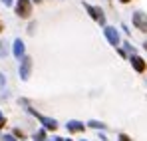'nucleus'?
Masks as SVG:
<instances>
[{"instance_id": "4468645a", "label": "nucleus", "mask_w": 147, "mask_h": 141, "mask_svg": "<svg viewBox=\"0 0 147 141\" xmlns=\"http://www.w3.org/2000/svg\"><path fill=\"white\" fill-rule=\"evenodd\" d=\"M0 127H4V117L0 115Z\"/></svg>"}, {"instance_id": "f8f14e48", "label": "nucleus", "mask_w": 147, "mask_h": 141, "mask_svg": "<svg viewBox=\"0 0 147 141\" xmlns=\"http://www.w3.org/2000/svg\"><path fill=\"white\" fill-rule=\"evenodd\" d=\"M119 141H129V137H127L125 133H121V135H119Z\"/></svg>"}, {"instance_id": "6ab92c4d", "label": "nucleus", "mask_w": 147, "mask_h": 141, "mask_svg": "<svg viewBox=\"0 0 147 141\" xmlns=\"http://www.w3.org/2000/svg\"><path fill=\"white\" fill-rule=\"evenodd\" d=\"M34 2H40V0H34Z\"/></svg>"}, {"instance_id": "39448f33", "label": "nucleus", "mask_w": 147, "mask_h": 141, "mask_svg": "<svg viewBox=\"0 0 147 141\" xmlns=\"http://www.w3.org/2000/svg\"><path fill=\"white\" fill-rule=\"evenodd\" d=\"M30 70H32V60H30V58H24V60H22V66H20V76H22V80H28Z\"/></svg>"}, {"instance_id": "6e6552de", "label": "nucleus", "mask_w": 147, "mask_h": 141, "mask_svg": "<svg viewBox=\"0 0 147 141\" xmlns=\"http://www.w3.org/2000/svg\"><path fill=\"white\" fill-rule=\"evenodd\" d=\"M14 56L16 58H22L24 56V44H22V40H16L14 42Z\"/></svg>"}, {"instance_id": "dca6fc26", "label": "nucleus", "mask_w": 147, "mask_h": 141, "mask_svg": "<svg viewBox=\"0 0 147 141\" xmlns=\"http://www.w3.org/2000/svg\"><path fill=\"white\" fill-rule=\"evenodd\" d=\"M121 2H123V4H127V2H129V0H121Z\"/></svg>"}, {"instance_id": "f03ea898", "label": "nucleus", "mask_w": 147, "mask_h": 141, "mask_svg": "<svg viewBox=\"0 0 147 141\" xmlns=\"http://www.w3.org/2000/svg\"><path fill=\"white\" fill-rule=\"evenodd\" d=\"M133 24H135L137 30L147 32V14H143V12H135V14H133Z\"/></svg>"}, {"instance_id": "a211bd4d", "label": "nucleus", "mask_w": 147, "mask_h": 141, "mask_svg": "<svg viewBox=\"0 0 147 141\" xmlns=\"http://www.w3.org/2000/svg\"><path fill=\"white\" fill-rule=\"evenodd\" d=\"M2 30H4V28H2V24H0V32H2Z\"/></svg>"}, {"instance_id": "20e7f679", "label": "nucleus", "mask_w": 147, "mask_h": 141, "mask_svg": "<svg viewBox=\"0 0 147 141\" xmlns=\"http://www.w3.org/2000/svg\"><path fill=\"white\" fill-rule=\"evenodd\" d=\"M84 8L92 14V18H94V20H98L99 24H105V16H103V12H101L99 8H94V6H90V4H84Z\"/></svg>"}, {"instance_id": "7ed1b4c3", "label": "nucleus", "mask_w": 147, "mask_h": 141, "mask_svg": "<svg viewBox=\"0 0 147 141\" xmlns=\"http://www.w3.org/2000/svg\"><path fill=\"white\" fill-rule=\"evenodd\" d=\"M103 32H105V38L109 40V44H111V46H117V44H119V34H117V30H115V28L105 26V30H103Z\"/></svg>"}, {"instance_id": "f3484780", "label": "nucleus", "mask_w": 147, "mask_h": 141, "mask_svg": "<svg viewBox=\"0 0 147 141\" xmlns=\"http://www.w3.org/2000/svg\"><path fill=\"white\" fill-rule=\"evenodd\" d=\"M52 141H62V139H58V137H56V139H52Z\"/></svg>"}, {"instance_id": "9d476101", "label": "nucleus", "mask_w": 147, "mask_h": 141, "mask_svg": "<svg viewBox=\"0 0 147 141\" xmlns=\"http://www.w3.org/2000/svg\"><path fill=\"white\" fill-rule=\"evenodd\" d=\"M90 127H96V129H105L107 125L101 123V121H90Z\"/></svg>"}, {"instance_id": "aec40b11", "label": "nucleus", "mask_w": 147, "mask_h": 141, "mask_svg": "<svg viewBox=\"0 0 147 141\" xmlns=\"http://www.w3.org/2000/svg\"><path fill=\"white\" fill-rule=\"evenodd\" d=\"M66 141H72V139H66Z\"/></svg>"}, {"instance_id": "0eeeda50", "label": "nucleus", "mask_w": 147, "mask_h": 141, "mask_svg": "<svg viewBox=\"0 0 147 141\" xmlns=\"http://www.w3.org/2000/svg\"><path fill=\"white\" fill-rule=\"evenodd\" d=\"M32 113H34V115H36V117L40 119V121H42V123H44V125H46V127H48V129H56V127H58V123H56V119L44 117V115H40V113H36V111H32Z\"/></svg>"}, {"instance_id": "1a4fd4ad", "label": "nucleus", "mask_w": 147, "mask_h": 141, "mask_svg": "<svg viewBox=\"0 0 147 141\" xmlns=\"http://www.w3.org/2000/svg\"><path fill=\"white\" fill-rule=\"evenodd\" d=\"M68 129L70 131H84V123L82 121H76V119L74 121H68Z\"/></svg>"}, {"instance_id": "f257e3e1", "label": "nucleus", "mask_w": 147, "mask_h": 141, "mask_svg": "<svg viewBox=\"0 0 147 141\" xmlns=\"http://www.w3.org/2000/svg\"><path fill=\"white\" fill-rule=\"evenodd\" d=\"M16 14H18L20 18H28V16L32 14V4H30V0H18V4H16Z\"/></svg>"}, {"instance_id": "9b49d317", "label": "nucleus", "mask_w": 147, "mask_h": 141, "mask_svg": "<svg viewBox=\"0 0 147 141\" xmlns=\"http://www.w3.org/2000/svg\"><path fill=\"white\" fill-rule=\"evenodd\" d=\"M36 139L44 141V131H38V133H36Z\"/></svg>"}, {"instance_id": "2eb2a0df", "label": "nucleus", "mask_w": 147, "mask_h": 141, "mask_svg": "<svg viewBox=\"0 0 147 141\" xmlns=\"http://www.w3.org/2000/svg\"><path fill=\"white\" fill-rule=\"evenodd\" d=\"M4 4H6V6H10V4H12V0H4Z\"/></svg>"}, {"instance_id": "423d86ee", "label": "nucleus", "mask_w": 147, "mask_h": 141, "mask_svg": "<svg viewBox=\"0 0 147 141\" xmlns=\"http://www.w3.org/2000/svg\"><path fill=\"white\" fill-rule=\"evenodd\" d=\"M131 64H133V68H135V72H145V68H147V64L139 58V56H131Z\"/></svg>"}, {"instance_id": "ddd939ff", "label": "nucleus", "mask_w": 147, "mask_h": 141, "mask_svg": "<svg viewBox=\"0 0 147 141\" xmlns=\"http://www.w3.org/2000/svg\"><path fill=\"white\" fill-rule=\"evenodd\" d=\"M4 141H14V137H12V135H6V137H4Z\"/></svg>"}]
</instances>
